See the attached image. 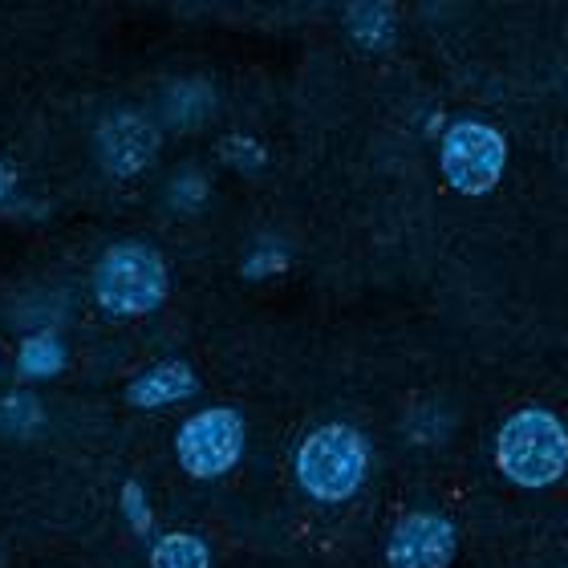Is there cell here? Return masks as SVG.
I'll return each instance as SVG.
<instances>
[{
  "mask_svg": "<svg viewBox=\"0 0 568 568\" xmlns=\"http://www.w3.org/2000/svg\"><path fill=\"white\" fill-rule=\"evenodd\" d=\"M496 463L511 484L548 487L568 471V430L552 410H516L496 435Z\"/></svg>",
  "mask_w": 568,
  "mask_h": 568,
  "instance_id": "6da1fadb",
  "label": "cell"
},
{
  "mask_svg": "<svg viewBox=\"0 0 568 568\" xmlns=\"http://www.w3.org/2000/svg\"><path fill=\"white\" fill-rule=\"evenodd\" d=\"M369 471V443L345 423L317 426L296 447V479L321 504H342L362 487Z\"/></svg>",
  "mask_w": 568,
  "mask_h": 568,
  "instance_id": "7a4b0ae2",
  "label": "cell"
},
{
  "mask_svg": "<svg viewBox=\"0 0 568 568\" xmlns=\"http://www.w3.org/2000/svg\"><path fill=\"white\" fill-rule=\"evenodd\" d=\"M94 296L110 317H142L154 313L166 296L163 256L139 240H122L102 252L94 264Z\"/></svg>",
  "mask_w": 568,
  "mask_h": 568,
  "instance_id": "3957f363",
  "label": "cell"
},
{
  "mask_svg": "<svg viewBox=\"0 0 568 568\" xmlns=\"http://www.w3.org/2000/svg\"><path fill=\"white\" fill-rule=\"evenodd\" d=\"M438 163H443V175L459 195H487L508 166V142L487 122H450L447 134H443Z\"/></svg>",
  "mask_w": 568,
  "mask_h": 568,
  "instance_id": "277c9868",
  "label": "cell"
},
{
  "mask_svg": "<svg viewBox=\"0 0 568 568\" xmlns=\"http://www.w3.org/2000/svg\"><path fill=\"white\" fill-rule=\"evenodd\" d=\"M179 467L191 479H220L244 455V418L232 406H212L179 426L175 435Z\"/></svg>",
  "mask_w": 568,
  "mask_h": 568,
  "instance_id": "5b68a950",
  "label": "cell"
},
{
  "mask_svg": "<svg viewBox=\"0 0 568 568\" xmlns=\"http://www.w3.org/2000/svg\"><path fill=\"white\" fill-rule=\"evenodd\" d=\"M455 528L438 511H406L394 524L386 565L390 568H450L455 560Z\"/></svg>",
  "mask_w": 568,
  "mask_h": 568,
  "instance_id": "8992f818",
  "label": "cell"
},
{
  "mask_svg": "<svg viewBox=\"0 0 568 568\" xmlns=\"http://www.w3.org/2000/svg\"><path fill=\"white\" fill-rule=\"evenodd\" d=\"M195 390H200V382H195L191 366H183V362H159V366H151L126 386V403L142 406V410H159V406L183 403Z\"/></svg>",
  "mask_w": 568,
  "mask_h": 568,
  "instance_id": "52a82bcc",
  "label": "cell"
},
{
  "mask_svg": "<svg viewBox=\"0 0 568 568\" xmlns=\"http://www.w3.org/2000/svg\"><path fill=\"white\" fill-rule=\"evenodd\" d=\"M151 568H212V552L200 536L191 532H166L154 540Z\"/></svg>",
  "mask_w": 568,
  "mask_h": 568,
  "instance_id": "ba28073f",
  "label": "cell"
},
{
  "mask_svg": "<svg viewBox=\"0 0 568 568\" xmlns=\"http://www.w3.org/2000/svg\"><path fill=\"white\" fill-rule=\"evenodd\" d=\"M349 33L366 49L390 45V37H394L390 9H386V4H357V9H349Z\"/></svg>",
  "mask_w": 568,
  "mask_h": 568,
  "instance_id": "9c48e42d",
  "label": "cell"
},
{
  "mask_svg": "<svg viewBox=\"0 0 568 568\" xmlns=\"http://www.w3.org/2000/svg\"><path fill=\"white\" fill-rule=\"evenodd\" d=\"M61 362H65V354H61V342L53 337V333H37V337H29V342L21 345V374L24 378H49V374H58Z\"/></svg>",
  "mask_w": 568,
  "mask_h": 568,
  "instance_id": "30bf717a",
  "label": "cell"
},
{
  "mask_svg": "<svg viewBox=\"0 0 568 568\" xmlns=\"http://www.w3.org/2000/svg\"><path fill=\"white\" fill-rule=\"evenodd\" d=\"M37 423H41V406H37L33 394H9V398H0V430L24 435Z\"/></svg>",
  "mask_w": 568,
  "mask_h": 568,
  "instance_id": "8fae6325",
  "label": "cell"
},
{
  "mask_svg": "<svg viewBox=\"0 0 568 568\" xmlns=\"http://www.w3.org/2000/svg\"><path fill=\"white\" fill-rule=\"evenodd\" d=\"M122 511H126V520L139 536H151V504H146V491L139 484H126L122 487Z\"/></svg>",
  "mask_w": 568,
  "mask_h": 568,
  "instance_id": "7c38bea8",
  "label": "cell"
},
{
  "mask_svg": "<svg viewBox=\"0 0 568 568\" xmlns=\"http://www.w3.org/2000/svg\"><path fill=\"white\" fill-rule=\"evenodd\" d=\"M273 268H284V256H273V261H252L244 273L248 276H261V273H273Z\"/></svg>",
  "mask_w": 568,
  "mask_h": 568,
  "instance_id": "4fadbf2b",
  "label": "cell"
},
{
  "mask_svg": "<svg viewBox=\"0 0 568 568\" xmlns=\"http://www.w3.org/2000/svg\"><path fill=\"white\" fill-rule=\"evenodd\" d=\"M12 183H17V171H12V166L0 159V200H4V195L12 191Z\"/></svg>",
  "mask_w": 568,
  "mask_h": 568,
  "instance_id": "5bb4252c",
  "label": "cell"
}]
</instances>
